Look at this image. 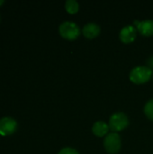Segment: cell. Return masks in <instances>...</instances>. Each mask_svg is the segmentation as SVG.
Masks as SVG:
<instances>
[{
    "label": "cell",
    "mask_w": 153,
    "mask_h": 154,
    "mask_svg": "<svg viewBox=\"0 0 153 154\" xmlns=\"http://www.w3.org/2000/svg\"><path fill=\"white\" fill-rule=\"evenodd\" d=\"M137 31L146 37L153 35V21L152 20H144V21H134Z\"/></svg>",
    "instance_id": "cell-7"
},
{
    "label": "cell",
    "mask_w": 153,
    "mask_h": 154,
    "mask_svg": "<svg viewBox=\"0 0 153 154\" xmlns=\"http://www.w3.org/2000/svg\"><path fill=\"white\" fill-rule=\"evenodd\" d=\"M152 76V70L146 66H139L130 72V80L134 84H144L148 82Z\"/></svg>",
    "instance_id": "cell-1"
},
{
    "label": "cell",
    "mask_w": 153,
    "mask_h": 154,
    "mask_svg": "<svg viewBox=\"0 0 153 154\" xmlns=\"http://www.w3.org/2000/svg\"><path fill=\"white\" fill-rule=\"evenodd\" d=\"M59 154H79L75 149H72V148H64L62 149Z\"/></svg>",
    "instance_id": "cell-12"
},
{
    "label": "cell",
    "mask_w": 153,
    "mask_h": 154,
    "mask_svg": "<svg viewBox=\"0 0 153 154\" xmlns=\"http://www.w3.org/2000/svg\"><path fill=\"white\" fill-rule=\"evenodd\" d=\"M144 113L146 115V116L153 121V99L150 100L144 106Z\"/></svg>",
    "instance_id": "cell-11"
},
{
    "label": "cell",
    "mask_w": 153,
    "mask_h": 154,
    "mask_svg": "<svg viewBox=\"0 0 153 154\" xmlns=\"http://www.w3.org/2000/svg\"><path fill=\"white\" fill-rule=\"evenodd\" d=\"M129 125L128 117L124 113H115L109 119V129L113 133L124 130Z\"/></svg>",
    "instance_id": "cell-3"
},
{
    "label": "cell",
    "mask_w": 153,
    "mask_h": 154,
    "mask_svg": "<svg viewBox=\"0 0 153 154\" xmlns=\"http://www.w3.org/2000/svg\"><path fill=\"white\" fill-rule=\"evenodd\" d=\"M17 130V122L12 117H3L0 119V134L8 136L15 133Z\"/></svg>",
    "instance_id": "cell-5"
},
{
    "label": "cell",
    "mask_w": 153,
    "mask_h": 154,
    "mask_svg": "<svg viewBox=\"0 0 153 154\" xmlns=\"http://www.w3.org/2000/svg\"><path fill=\"white\" fill-rule=\"evenodd\" d=\"M108 131H109V125L103 121H98V122L95 123L92 127L93 134L97 137L106 136L107 134Z\"/></svg>",
    "instance_id": "cell-9"
},
{
    "label": "cell",
    "mask_w": 153,
    "mask_h": 154,
    "mask_svg": "<svg viewBox=\"0 0 153 154\" xmlns=\"http://www.w3.org/2000/svg\"><path fill=\"white\" fill-rule=\"evenodd\" d=\"M59 32H60V34L62 38L69 40V41L76 40L80 34L79 27L75 23L69 22V21L64 22L60 25Z\"/></svg>",
    "instance_id": "cell-2"
},
{
    "label": "cell",
    "mask_w": 153,
    "mask_h": 154,
    "mask_svg": "<svg viewBox=\"0 0 153 154\" xmlns=\"http://www.w3.org/2000/svg\"><path fill=\"white\" fill-rule=\"evenodd\" d=\"M104 147L106 151L110 154L119 152L121 149V139L117 133L108 134L104 141Z\"/></svg>",
    "instance_id": "cell-4"
},
{
    "label": "cell",
    "mask_w": 153,
    "mask_h": 154,
    "mask_svg": "<svg viewBox=\"0 0 153 154\" xmlns=\"http://www.w3.org/2000/svg\"><path fill=\"white\" fill-rule=\"evenodd\" d=\"M100 32H101L100 26L94 23H89L86 24L82 29L83 35L87 39L96 38L100 34Z\"/></svg>",
    "instance_id": "cell-8"
},
{
    "label": "cell",
    "mask_w": 153,
    "mask_h": 154,
    "mask_svg": "<svg viewBox=\"0 0 153 154\" xmlns=\"http://www.w3.org/2000/svg\"><path fill=\"white\" fill-rule=\"evenodd\" d=\"M65 9L69 14H74L78 12L79 9V5L77 1L75 0H68L65 3Z\"/></svg>",
    "instance_id": "cell-10"
},
{
    "label": "cell",
    "mask_w": 153,
    "mask_h": 154,
    "mask_svg": "<svg viewBox=\"0 0 153 154\" xmlns=\"http://www.w3.org/2000/svg\"><path fill=\"white\" fill-rule=\"evenodd\" d=\"M137 36V29L133 25H127L124 27L119 34L120 40L124 43H132L135 41Z\"/></svg>",
    "instance_id": "cell-6"
},
{
    "label": "cell",
    "mask_w": 153,
    "mask_h": 154,
    "mask_svg": "<svg viewBox=\"0 0 153 154\" xmlns=\"http://www.w3.org/2000/svg\"><path fill=\"white\" fill-rule=\"evenodd\" d=\"M149 64H150V66H151V69L153 68V57H151V58L150 59V60H149Z\"/></svg>",
    "instance_id": "cell-13"
},
{
    "label": "cell",
    "mask_w": 153,
    "mask_h": 154,
    "mask_svg": "<svg viewBox=\"0 0 153 154\" xmlns=\"http://www.w3.org/2000/svg\"><path fill=\"white\" fill-rule=\"evenodd\" d=\"M4 3H5V1H4V0H0V6H1Z\"/></svg>",
    "instance_id": "cell-14"
}]
</instances>
